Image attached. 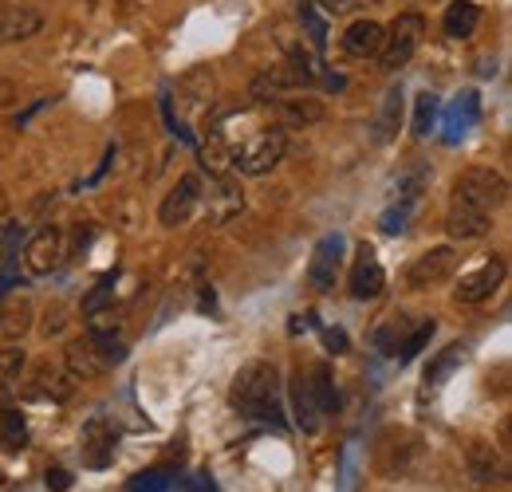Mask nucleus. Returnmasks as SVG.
<instances>
[{
  "instance_id": "1",
  "label": "nucleus",
  "mask_w": 512,
  "mask_h": 492,
  "mask_svg": "<svg viewBox=\"0 0 512 492\" xmlns=\"http://www.w3.org/2000/svg\"><path fill=\"white\" fill-rule=\"evenodd\" d=\"M233 410L241 418H256L268 426H284V398H280V370L272 363H249L233 378Z\"/></svg>"
},
{
  "instance_id": "2",
  "label": "nucleus",
  "mask_w": 512,
  "mask_h": 492,
  "mask_svg": "<svg viewBox=\"0 0 512 492\" xmlns=\"http://www.w3.org/2000/svg\"><path fill=\"white\" fill-rule=\"evenodd\" d=\"M288 142H284V130L280 126H260V130H245V138H237V150H233V166L249 178H260L268 170L280 166Z\"/></svg>"
},
{
  "instance_id": "3",
  "label": "nucleus",
  "mask_w": 512,
  "mask_h": 492,
  "mask_svg": "<svg viewBox=\"0 0 512 492\" xmlns=\"http://www.w3.org/2000/svg\"><path fill=\"white\" fill-rule=\"evenodd\" d=\"M127 359V347H123V339L115 335V339H75V343H67V355H64V367L71 370V378H99L103 370H111L115 363H123Z\"/></svg>"
},
{
  "instance_id": "4",
  "label": "nucleus",
  "mask_w": 512,
  "mask_h": 492,
  "mask_svg": "<svg viewBox=\"0 0 512 492\" xmlns=\"http://www.w3.org/2000/svg\"><path fill=\"white\" fill-rule=\"evenodd\" d=\"M426 182H430V174H426L422 166L398 178V185H394V201L386 205L383 217H379V229H383L386 237H402V233L410 229V221H414V213H418V205H422Z\"/></svg>"
},
{
  "instance_id": "5",
  "label": "nucleus",
  "mask_w": 512,
  "mask_h": 492,
  "mask_svg": "<svg viewBox=\"0 0 512 492\" xmlns=\"http://www.w3.org/2000/svg\"><path fill=\"white\" fill-rule=\"evenodd\" d=\"M422 32H426V20H422L418 12H402V16H394V24L383 28V48H379L383 67H390V71L406 67L410 56L418 52V44H422Z\"/></svg>"
},
{
  "instance_id": "6",
  "label": "nucleus",
  "mask_w": 512,
  "mask_h": 492,
  "mask_svg": "<svg viewBox=\"0 0 512 492\" xmlns=\"http://www.w3.org/2000/svg\"><path fill=\"white\" fill-rule=\"evenodd\" d=\"M509 197V182L497 174V170H485V166H473L457 178V189H453V201H465V205H477L485 213H493L501 201Z\"/></svg>"
},
{
  "instance_id": "7",
  "label": "nucleus",
  "mask_w": 512,
  "mask_h": 492,
  "mask_svg": "<svg viewBox=\"0 0 512 492\" xmlns=\"http://www.w3.org/2000/svg\"><path fill=\"white\" fill-rule=\"evenodd\" d=\"M201 197H205V217H209V225H229L233 217H241L245 213V189L237 178H229V174H217L209 189H201Z\"/></svg>"
},
{
  "instance_id": "8",
  "label": "nucleus",
  "mask_w": 512,
  "mask_h": 492,
  "mask_svg": "<svg viewBox=\"0 0 512 492\" xmlns=\"http://www.w3.org/2000/svg\"><path fill=\"white\" fill-rule=\"evenodd\" d=\"M457 260H461V252H457L453 245L430 248V252H422V256L410 264L406 284H410V288H434V284H446L449 276L457 272Z\"/></svg>"
},
{
  "instance_id": "9",
  "label": "nucleus",
  "mask_w": 512,
  "mask_h": 492,
  "mask_svg": "<svg viewBox=\"0 0 512 492\" xmlns=\"http://www.w3.org/2000/svg\"><path fill=\"white\" fill-rule=\"evenodd\" d=\"M343 248H347L343 233H323L320 241H316V252L308 260V284L316 292H331L335 288V276L343 268Z\"/></svg>"
},
{
  "instance_id": "10",
  "label": "nucleus",
  "mask_w": 512,
  "mask_h": 492,
  "mask_svg": "<svg viewBox=\"0 0 512 492\" xmlns=\"http://www.w3.org/2000/svg\"><path fill=\"white\" fill-rule=\"evenodd\" d=\"M115 445H119V433L115 426L99 414L83 426V437H79V453H83V465L87 469H107L115 461Z\"/></svg>"
},
{
  "instance_id": "11",
  "label": "nucleus",
  "mask_w": 512,
  "mask_h": 492,
  "mask_svg": "<svg viewBox=\"0 0 512 492\" xmlns=\"http://www.w3.org/2000/svg\"><path fill=\"white\" fill-rule=\"evenodd\" d=\"M64 264V233L60 229H40L24 245V268L28 276H52Z\"/></svg>"
},
{
  "instance_id": "12",
  "label": "nucleus",
  "mask_w": 512,
  "mask_h": 492,
  "mask_svg": "<svg viewBox=\"0 0 512 492\" xmlns=\"http://www.w3.org/2000/svg\"><path fill=\"white\" fill-rule=\"evenodd\" d=\"M197 205H201V178H197V174H186L182 182L166 193L158 217H162L166 229H178V225H186L193 213H197Z\"/></svg>"
},
{
  "instance_id": "13",
  "label": "nucleus",
  "mask_w": 512,
  "mask_h": 492,
  "mask_svg": "<svg viewBox=\"0 0 512 492\" xmlns=\"http://www.w3.org/2000/svg\"><path fill=\"white\" fill-rule=\"evenodd\" d=\"M347 284H351V296L355 300H375L386 288V272L371 245L355 248V264H351V280Z\"/></svg>"
},
{
  "instance_id": "14",
  "label": "nucleus",
  "mask_w": 512,
  "mask_h": 492,
  "mask_svg": "<svg viewBox=\"0 0 512 492\" xmlns=\"http://www.w3.org/2000/svg\"><path fill=\"white\" fill-rule=\"evenodd\" d=\"M501 280H505V264L493 256V260L477 264L473 272H465V276L457 280V300H461V304H481V300H489V296L501 288Z\"/></svg>"
},
{
  "instance_id": "15",
  "label": "nucleus",
  "mask_w": 512,
  "mask_h": 492,
  "mask_svg": "<svg viewBox=\"0 0 512 492\" xmlns=\"http://www.w3.org/2000/svg\"><path fill=\"white\" fill-rule=\"evenodd\" d=\"M446 229L453 241H481L493 229V213H485L477 205H465V201H453L446 213Z\"/></svg>"
},
{
  "instance_id": "16",
  "label": "nucleus",
  "mask_w": 512,
  "mask_h": 492,
  "mask_svg": "<svg viewBox=\"0 0 512 492\" xmlns=\"http://www.w3.org/2000/svg\"><path fill=\"white\" fill-rule=\"evenodd\" d=\"M40 28H44V16H40L36 8H24V4H8V8H0V44L32 40Z\"/></svg>"
},
{
  "instance_id": "17",
  "label": "nucleus",
  "mask_w": 512,
  "mask_h": 492,
  "mask_svg": "<svg viewBox=\"0 0 512 492\" xmlns=\"http://www.w3.org/2000/svg\"><path fill=\"white\" fill-rule=\"evenodd\" d=\"M343 48H347V56H355V60L379 56V48H383V24H379V20H355V24L343 32Z\"/></svg>"
},
{
  "instance_id": "18",
  "label": "nucleus",
  "mask_w": 512,
  "mask_h": 492,
  "mask_svg": "<svg viewBox=\"0 0 512 492\" xmlns=\"http://www.w3.org/2000/svg\"><path fill=\"white\" fill-rule=\"evenodd\" d=\"M79 378H71L67 367H40V374L28 386V398H52V402H67Z\"/></svg>"
},
{
  "instance_id": "19",
  "label": "nucleus",
  "mask_w": 512,
  "mask_h": 492,
  "mask_svg": "<svg viewBox=\"0 0 512 492\" xmlns=\"http://www.w3.org/2000/svg\"><path fill=\"white\" fill-rule=\"evenodd\" d=\"M201 166L209 170V174H225L229 166H233V138L225 134V126H209V134H205V142H201Z\"/></svg>"
},
{
  "instance_id": "20",
  "label": "nucleus",
  "mask_w": 512,
  "mask_h": 492,
  "mask_svg": "<svg viewBox=\"0 0 512 492\" xmlns=\"http://www.w3.org/2000/svg\"><path fill=\"white\" fill-rule=\"evenodd\" d=\"M398 123H402V87H386L383 107H379V115H375V126H371V138H375L379 146L394 142V134H398Z\"/></svg>"
},
{
  "instance_id": "21",
  "label": "nucleus",
  "mask_w": 512,
  "mask_h": 492,
  "mask_svg": "<svg viewBox=\"0 0 512 492\" xmlns=\"http://www.w3.org/2000/svg\"><path fill=\"white\" fill-rule=\"evenodd\" d=\"M477 24H481V8L473 0H453L446 16H442V28H446L449 40H469L477 32Z\"/></svg>"
},
{
  "instance_id": "22",
  "label": "nucleus",
  "mask_w": 512,
  "mask_h": 492,
  "mask_svg": "<svg viewBox=\"0 0 512 492\" xmlns=\"http://www.w3.org/2000/svg\"><path fill=\"white\" fill-rule=\"evenodd\" d=\"M477 115H481V103H477V95H473V91H465V95H461V99L449 107V115H446V126H449L446 142H457V138H461L469 126L477 123Z\"/></svg>"
},
{
  "instance_id": "23",
  "label": "nucleus",
  "mask_w": 512,
  "mask_h": 492,
  "mask_svg": "<svg viewBox=\"0 0 512 492\" xmlns=\"http://www.w3.org/2000/svg\"><path fill=\"white\" fill-rule=\"evenodd\" d=\"M32 323V304L28 300H4L0 304V339H20Z\"/></svg>"
},
{
  "instance_id": "24",
  "label": "nucleus",
  "mask_w": 512,
  "mask_h": 492,
  "mask_svg": "<svg viewBox=\"0 0 512 492\" xmlns=\"http://www.w3.org/2000/svg\"><path fill=\"white\" fill-rule=\"evenodd\" d=\"M292 402H296V422L304 426V433H320L323 414H320V406H316V398H312L308 378H300V382L292 386Z\"/></svg>"
},
{
  "instance_id": "25",
  "label": "nucleus",
  "mask_w": 512,
  "mask_h": 492,
  "mask_svg": "<svg viewBox=\"0 0 512 492\" xmlns=\"http://www.w3.org/2000/svg\"><path fill=\"white\" fill-rule=\"evenodd\" d=\"M0 445L4 449H24L28 445V422H24V414L20 410H12V406H4L0 410Z\"/></svg>"
},
{
  "instance_id": "26",
  "label": "nucleus",
  "mask_w": 512,
  "mask_h": 492,
  "mask_svg": "<svg viewBox=\"0 0 512 492\" xmlns=\"http://www.w3.org/2000/svg\"><path fill=\"white\" fill-rule=\"evenodd\" d=\"M123 331V319H119V311H115V304L111 308H99L87 315V335L91 339H115Z\"/></svg>"
},
{
  "instance_id": "27",
  "label": "nucleus",
  "mask_w": 512,
  "mask_h": 492,
  "mask_svg": "<svg viewBox=\"0 0 512 492\" xmlns=\"http://www.w3.org/2000/svg\"><path fill=\"white\" fill-rule=\"evenodd\" d=\"M284 119H288V123H320L323 119V107L320 103H312V99H304V95H288V99H284Z\"/></svg>"
},
{
  "instance_id": "28",
  "label": "nucleus",
  "mask_w": 512,
  "mask_h": 492,
  "mask_svg": "<svg viewBox=\"0 0 512 492\" xmlns=\"http://www.w3.org/2000/svg\"><path fill=\"white\" fill-rule=\"evenodd\" d=\"M178 489V477L166 473V469H150V473H138L130 477L127 492H174Z\"/></svg>"
},
{
  "instance_id": "29",
  "label": "nucleus",
  "mask_w": 512,
  "mask_h": 492,
  "mask_svg": "<svg viewBox=\"0 0 512 492\" xmlns=\"http://www.w3.org/2000/svg\"><path fill=\"white\" fill-rule=\"evenodd\" d=\"M308 386H312V398H316L320 414H335V386H331V370L316 367L312 370V378H308Z\"/></svg>"
},
{
  "instance_id": "30",
  "label": "nucleus",
  "mask_w": 512,
  "mask_h": 492,
  "mask_svg": "<svg viewBox=\"0 0 512 492\" xmlns=\"http://www.w3.org/2000/svg\"><path fill=\"white\" fill-rule=\"evenodd\" d=\"M430 339H434V319H422V323L402 339V347H398V355H394V359H398V363H410V359H414Z\"/></svg>"
},
{
  "instance_id": "31",
  "label": "nucleus",
  "mask_w": 512,
  "mask_h": 492,
  "mask_svg": "<svg viewBox=\"0 0 512 492\" xmlns=\"http://www.w3.org/2000/svg\"><path fill=\"white\" fill-rule=\"evenodd\" d=\"M434 115H438V99H434L430 91H422L418 103H414V134H418V138H426V134L434 130Z\"/></svg>"
},
{
  "instance_id": "32",
  "label": "nucleus",
  "mask_w": 512,
  "mask_h": 492,
  "mask_svg": "<svg viewBox=\"0 0 512 492\" xmlns=\"http://www.w3.org/2000/svg\"><path fill=\"white\" fill-rule=\"evenodd\" d=\"M469 461H473L477 481H497V477H501V473H497V457H493L489 445H473V449H469Z\"/></svg>"
},
{
  "instance_id": "33",
  "label": "nucleus",
  "mask_w": 512,
  "mask_h": 492,
  "mask_svg": "<svg viewBox=\"0 0 512 492\" xmlns=\"http://www.w3.org/2000/svg\"><path fill=\"white\" fill-rule=\"evenodd\" d=\"M300 20L308 24L312 44H316V48H323V44H327V24H323V16L316 12V4H312V0H304V4H300Z\"/></svg>"
},
{
  "instance_id": "34",
  "label": "nucleus",
  "mask_w": 512,
  "mask_h": 492,
  "mask_svg": "<svg viewBox=\"0 0 512 492\" xmlns=\"http://www.w3.org/2000/svg\"><path fill=\"white\" fill-rule=\"evenodd\" d=\"M20 370H24V351L20 347H0V386L20 378Z\"/></svg>"
},
{
  "instance_id": "35",
  "label": "nucleus",
  "mask_w": 512,
  "mask_h": 492,
  "mask_svg": "<svg viewBox=\"0 0 512 492\" xmlns=\"http://www.w3.org/2000/svg\"><path fill=\"white\" fill-rule=\"evenodd\" d=\"M461 359H465V351H461V343H453V347H449L446 355H442V359H438V363L430 367V374H426V378H430L434 386H442V382H446V374H449L453 367H457Z\"/></svg>"
},
{
  "instance_id": "36",
  "label": "nucleus",
  "mask_w": 512,
  "mask_h": 492,
  "mask_svg": "<svg viewBox=\"0 0 512 492\" xmlns=\"http://www.w3.org/2000/svg\"><path fill=\"white\" fill-rule=\"evenodd\" d=\"M111 304H115V288H111V280H103L95 292L83 296V315H91V311L99 308H111Z\"/></svg>"
},
{
  "instance_id": "37",
  "label": "nucleus",
  "mask_w": 512,
  "mask_h": 492,
  "mask_svg": "<svg viewBox=\"0 0 512 492\" xmlns=\"http://www.w3.org/2000/svg\"><path fill=\"white\" fill-rule=\"evenodd\" d=\"M312 4L327 16H351V12H359V8H367L375 0H312Z\"/></svg>"
},
{
  "instance_id": "38",
  "label": "nucleus",
  "mask_w": 512,
  "mask_h": 492,
  "mask_svg": "<svg viewBox=\"0 0 512 492\" xmlns=\"http://www.w3.org/2000/svg\"><path fill=\"white\" fill-rule=\"evenodd\" d=\"M323 343H327L331 355H343V351H347V335H343L339 327H327V331H323Z\"/></svg>"
},
{
  "instance_id": "39",
  "label": "nucleus",
  "mask_w": 512,
  "mask_h": 492,
  "mask_svg": "<svg viewBox=\"0 0 512 492\" xmlns=\"http://www.w3.org/2000/svg\"><path fill=\"white\" fill-rule=\"evenodd\" d=\"M44 481H48V489H56V492L71 489V473H67V469H48V477H44Z\"/></svg>"
},
{
  "instance_id": "40",
  "label": "nucleus",
  "mask_w": 512,
  "mask_h": 492,
  "mask_svg": "<svg viewBox=\"0 0 512 492\" xmlns=\"http://www.w3.org/2000/svg\"><path fill=\"white\" fill-rule=\"evenodd\" d=\"M4 406H8V402H4V386H0V410H4Z\"/></svg>"
}]
</instances>
